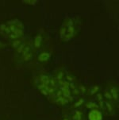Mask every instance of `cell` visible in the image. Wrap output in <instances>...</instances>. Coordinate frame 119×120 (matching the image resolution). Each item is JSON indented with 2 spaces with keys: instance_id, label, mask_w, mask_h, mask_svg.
<instances>
[{
  "instance_id": "1",
  "label": "cell",
  "mask_w": 119,
  "mask_h": 120,
  "mask_svg": "<svg viewBox=\"0 0 119 120\" xmlns=\"http://www.w3.org/2000/svg\"><path fill=\"white\" fill-rule=\"evenodd\" d=\"M25 33L22 22L18 19H12L0 25V34L10 40H18L22 38Z\"/></svg>"
},
{
  "instance_id": "2",
  "label": "cell",
  "mask_w": 119,
  "mask_h": 120,
  "mask_svg": "<svg viewBox=\"0 0 119 120\" xmlns=\"http://www.w3.org/2000/svg\"><path fill=\"white\" fill-rule=\"evenodd\" d=\"M76 33L74 22L72 18H67L64 20L60 30V38L64 41H68L72 38Z\"/></svg>"
},
{
  "instance_id": "3",
  "label": "cell",
  "mask_w": 119,
  "mask_h": 120,
  "mask_svg": "<svg viewBox=\"0 0 119 120\" xmlns=\"http://www.w3.org/2000/svg\"><path fill=\"white\" fill-rule=\"evenodd\" d=\"M89 120H102V115L98 110H92L88 114Z\"/></svg>"
},
{
  "instance_id": "4",
  "label": "cell",
  "mask_w": 119,
  "mask_h": 120,
  "mask_svg": "<svg viewBox=\"0 0 119 120\" xmlns=\"http://www.w3.org/2000/svg\"><path fill=\"white\" fill-rule=\"evenodd\" d=\"M49 57H50V54H48V52H42L39 56V60L45 61V60H48V59Z\"/></svg>"
},
{
  "instance_id": "5",
  "label": "cell",
  "mask_w": 119,
  "mask_h": 120,
  "mask_svg": "<svg viewBox=\"0 0 119 120\" xmlns=\"http://www.w3.org/2000/svg\"><path fill=\"white\" fill-rule=\"evenodd\" d=\"M3 43H2V42H0V49H1V48H3Z\"/></svg>"
}]
</instances>
